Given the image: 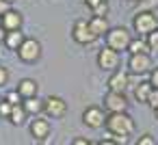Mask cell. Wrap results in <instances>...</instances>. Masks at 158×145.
Here are the masks:
<instances>
[{"instance_id": "obj_1", "label": "cell", "mask_w": 158, "mask_h": 145, "mask_svg": "<svg viewBox=\"0 0 158 145\" xmlns=\"http://www.w3.org/2000/svg\"><path fill=\"white\" fill-rule=\"evenodd\" d=\"M106 130L110 139H115L117 143H126L128 136L134 132V119L128 113H110L106 117Z\"/></svg>"}, {"instance_id": "obj_2", "label": "cell", "mask_w": 158, "mask_h": 145, "mask_svg": "<svg viewBox=\"0 0 158 145\" xmlns=\"http://www.w3.org/2000/svg\"><path fill=\"white\" fill-rule=\"evenodd\" d=\"M132 28L139 33V35H149L154 31H158V18L154 11H141V13H134L132 18Z\"/></svg>"}, {"instance_id": "obj_3", "label": "cell", "mask_w": 158, "mask_h": 145, "mask_svg": "<svg viewBox=\"0 0 158 145\" xmlns=\"http://www.w3.org/2000/svg\"><path fill=\"white\" fill-rule=\"evenodd\" d=\"M130 41H132V37H130L128 28H123V26H115V28H110V31L106 33V46H108L110 50H115V52L128 50Z\"/></svg>"}, {"instance_id": "obj_4", "label": "cell", "mask_w": 158, "mask_h": 145, "mask_svg": "<svg viewBox=\"0 0 158 145\" xmlns=\"http://www.w3.org/2000/svg\"><path fill=\"white\" fill-rule=\"evenodd\" d=\"M72 37H74V41H76V44H80V46H89V44H93V41L98 39V37H95V33L91 31V26H89V22H87V20H76V22H74Z\"/></svg>"}, {"instance_id": "obj_5", "label": "cell", "mask_w": 158, "mask_h": 145, "mask_svg": "<svg viewBox=\"0 0 158 145\" xmlns=\"http://www.w3.org/2000/svg\"><path fill=\"white\" fill-rule=\"evenodd\" d=\"M44 113H46V117H50V119H61V117L67 113V102H65L63 97H59V95H50V97H46V102H44Z\"/></svg>"}, {"instance_id": "obj_6", "label": "cell", "mask_w": 158, "mask_h": 145, "mask_svg": "<svg viewBox=\"0 0 158 145\" xmlns=\"http://www.w3.org/2000/svg\"><path fill=\"white\" fill-rule=\"evenodd\" d=\"M18 56L24 61V63H35L39 56H41V44L33 37H26V41L22 44V48L18 50Z\"/></svg>"}, {"instance_id": "obj_7", "label": "cell", "mask_w": 158, "mask_h": 145, "mask_svg": "<svg viewBox=\"0 0 158 145\" xmlns=\"http://www.w3.org/2000/svg\"><path fill=\"white\" fill-rule=\"evenodd\" d=\"M154 69L152 65V56L149 54H130L128 59V72L130 74H149Z\"/></svg>"}, {"instance_id": "obj_8", "label": "cell", "mask_w": 158, "mask_h": 145, "mask_svg": "<svg viewBox=\"0 0 158 145\" xmlns=\"http://www.w3.org/2000/svg\"><path fill=\"white\" fill-rule=\"evenodd\" d=\"M104 108L110 113H128V97L126 93H115V91H108L104 95Z\"/></svg>"}, {"instance_id": "obj_9", "label": "cell", "mask_w": 158, "mask_h": 145, "mask_svg": "<svg viewBox=\"0 0 158 145\" xmlns=\"http://www.w3.org/2000/svg\"><path fill=\"white\" fill-rule=\"evenodd\" d=\"M106 117L108 115L100 106H87L85 113H82V123L89 126V128H93V130H98V128L106 126Z\"/></svg>"}, {"instance_id": "obj_10", "label": "cell", "mask_w": 158, "mask_h": 145, "mask_svg": "<svg viewBox=\"0 0 158 145\" xmlns=\"http://www.w3.org/2000/svg\"><path fill=\"white\" fill-rule=\"evenodd\" d=\"M98 67H102L104 72H110V74H113V72L119 67V52L110 50L108 46L102 48V50L98 52Z\"/></svg>"}, {"instance_id": "obj_11", "label": "cell", "mask_w": 158, "mask_h": 145, "mask_svg": "<svg viewBox=\"0 0 158 145\" xmlns=\"http://www.w3.org/2000/svg\"><path fill=\"white\" fill-rule=\"evenodd\" d=\"M108 91H115V93H126L128 85H130V72H123V69H115L110 76H108Z\"/></svg>"}, {"instance_id": "obj_12", "label": "cell", "mask_w": 158, "mask_h": 145, "mask_svg": "<svg viewBox=\"0 0 158 145\" xmlns=\"http://www.w3.org/2000/svg\"><path fill=\"white\" fill-rule=\"evenodd\" d=\"M50 130H52V126H50V121L46 119V117H35L33 121H31V134H33V139L35 141H46V139H50Z\"/></svg>"}, {"instance_id": "obj_13", "label": "cell", "mask_w": 158, "mask_h": 145, "mask_svg": "<svg viewBox=\"0 0 158 145\" xmlns=\"http://www.w3.org/2000/svg\"><path fill=\"white\" fill-rule=\"evenodd\" d=\"M0 26H2L7 33H11V31H20V26H22V13L20 11H7L2 18H0Z\"/></svg>"}, {"instance_id": "obj_14", "label": "cell", "mask_w": 158, "mask_h": 145, "mask_svg": "<svg viewBox=\"0 0 158 145\" xmlns=\"http://www.w3.org/2000/svg\"><path fill=\"white\" fill-rule=\"evenodd\" d=\"M37 89H39V85H37V80H33V78H24V80L18 82V93H20L24 100L37 97Z\"/></svg>"}, {"instance_id": "obj_15", "label": "cell", "mask_w": 158, "mask_h": 145, "mask_svg": "<svg viewBox=\"0 0 158 145\" xmlns=\"http://www.w3.org/2000/svg\"><path fill=\"white\" fill-rule=\"evenodd\" d=\"M152 91H154V87H152V82H149V80H143V82H139V85L134 87V97H136V102H141V104H147V100H149Z\"/></svg>"}, {"instance_id": "obj_16", "label": "cell", "mask_w": 158, "mask_h": 145, "mask_svg": "<svg viewBox=\"0 0 158 145\" xmlns=\"http://www.w3.org/2000/svg\"><path fill=\"white\" fill-rule=\"evenodd\" d=\"M26 41V37H24V33L22 31H11V33H7V37H5V44H7V48L9 50H20L22 48V44Z\"/></svg>"}, {"instance_id": "obj_17", "label": "cell", "mask_w": 158, "mask_h": 145, "mask_svg": "<svg viewBox=\"0 0 158 145\" xmlns=\"http://www.w3.org/2000/svg\"><path fill=\"white\" fill-rule=\"evenodd\" d=\"M89 26H91V31L95 33V37H102V35H106V33L110 31L106 18H95V15H93V18L89 20Z\"/></svg>"}, {"instance_id": "obj_18", "label": "cell", "mask_w": 158, "mask_h": 145, "mask_svg": "<svg viewBox=\"0 0 158 145\" xmlns=\"http://www.w3.org/2000/svg\"><path fill=\"white\" fill-rule=\"evenodd\" d=\"M44 102H46V100L28 97V100H24V102H22V106H24V110H26L28 115H39V113H44Z\"/></svg>"}, {"instance_id": "obj_19", "label": "cell", "mask_w": 158, "mask_h": 145, "mask_svg": "<svg viewBox=\"0 0 158 145\" xmlns=\"http://www.w3.org/2000/svg\"><path fill=\"white\" fill-rule=\"evenodd\" d=\"M128 52L130 54H149V46H147V39H132L130 46H128Z\"/></svg>"}, {"instance_id": "obj_20", "label": "cell", "mask_w": 158, "mask_h": 145, "mask_svg": "<svg viewBox=\"0 0 158 145\" xmlns=\"http://www.w3.org/2000/svg\"><path fill=\"white\" fill-rule=\"evenodd\" d=\"M26 110H24V106L20 104V106H13V110H11V115H9V121L13 123V126H22L24 123V119H26Z\"/></svg>"}, {"instance_id": "obj_21", "label": "cell", "mask_w": 158, "mask_h": 145, "mask_svg": "<svg viewBox=\"0 0 158 145\" xmlns=\"http://www.w3.org/2000/svg\"><path fill=\"white\" fill-rule=\"evenodd\" d=\"M156 7H158V0H141L136 13H141V11H154Z\"/></svg>"}, {"instance_id": "obj_22", "label": "cell", "mask_w": 158, "mask_h": 145, "mask_svg": "<svg viewBox=\"0 0 158 145\" xmlns=\"http://www.w3.org/2000/svg\"><path fill=\"white\" fill-rule=\"evenodd\" d=\"M5 100H7V102H9V104H11V106H20V104H22V100H24V97H22V95H20V93H18V89H15V91H9V93H7V97H5Z\"/></svg>"}, {"instance_id": "obj_23", "label": "cell", "mask_w": 158, "mask_h": 145, "mask_svg": "<svg viewBox=\"0 0 158 145\" xmlns=\"http://www.w3.org/2000/svg\"><path fill=\"white\" fill-rule=\"evenodd\" d=\"M147 46H149V52H158V31H154V33H149L147 37Z\"/></svg>"}, {"instance_id": "obj_24", "label": "cell", "mask_w": 158, "mask_h": 145, "mask_svg": "<svg viewBox=\"0 0 158 145\" xmlns=\"http://www.w3.org/2000/svg\"><path fill=\"white\" fill-rule=\"evenodd\" d=\"M91 11H93V15H95V18H106V13H108V2L104 0L102 5H98V7H95V9H91Z\"/></svg>"}, {"instance_id": "obj_25", "label": "cell", "mask_w": 158, "mask_h": 145, "mask_svg": "<svg viewBox=\"0 0 158 145\" xmlns=\"http://www.w3.org/2000/svg\"><path fill=\"white\" fill-rule=\"evenodd\" d=\"M11 110H13V106H11V104H9L7 100H2V102H0V117H5V119H9Z\"/></svg>"}, {"instance_id": "obj_26", "label": "cell", "mask_w": 158, "mask_h": 145, "mask_svg": "<svg viewBox=\"0 0 158 145\" xmlns=\"http://www.w3.org/2000/svg\"><path fill=\"white\" fill-rule=\"evenodd\" d=\"M136 145H156V141H154V136L149 132H145V134H141L136 139Z\"/></svg>"}, {"instance_id": "obj_27", "label": "cell", "mask_w": 158, "mask_h": 145, "mask_svg": "<svg viewBox=\"0 0 158 145\" xmlns=\"http://www.w3.org/2000/svg\"><path fill=\"white\" fill-rule=\"evenodd\" d=\"M147 106H152L154 110L158 108V89L152 91V95H149V100H147Z\"/></svg>"}, {"instance_id": "obj_28", "label": "cell", "mask_w": 158, "mask_h": 145, "mask_svg": "<svg viewBox=\"0 0 158 145\" xmlns=\"http://www.w3.org/2000/svg\"><path fill=\"white\" fill-rule=\"evenodd\" d=\"M149 82H152V87H154V89H158V65L149 72Z\"/></svg>"}, {"instance_id": "obj_29", "label": "cell", "mask_w": 158, "mask_h": 145, "mask_svg": "<svg viewBox=\"0 0 158 145\" xmlns=\"http://www.w3.org/2000/svg\"><path fill=\"white\" fill-rule=\"evenodd\" d=\"M72 145H93L89 139H85V136H76L74 141H72Z\"/></svg>"}, {"instance_id": "obj_30", "label": "cell", "mask_w": 158, "mask_h": 145, "mask_svg": "<svg viewBox=\"0 0 158 145\" xmlns=\"http://www.w3.org/2000/svg\"><path fill=\"white\" fill-rule=\"evenodd\" d=\"M7 80H9V72H7L5 67H0V87L7 85Z\"/></svg>"}, {"instance_id": "obj_31", "label": "cell", "mask_w": 158, "mask_h": 145, "mask_svg": "<svg viewBox=\"0 0 158 145\" xmlns=\"http://www.w3.org/2000/svg\"><path fill=\"white\" fill-rule=\"evenodd\" d=\"M7 11H11L9 9V2H7V0H0V18H2Z\"/></svg>"}, {"instance_id": "obj_32", "label": "cell", "mask_w": 158, "mask_h": 145, "mask_svg": "<svg viewBox=\"0 0 158 145\" xmlns=\"http://www.w3.org/2000/svg\"><path fill=\"white\" fill-rule=\"evenodd\" d=\"M102 2H104V0H85V5H87V7H91V9H95V7H98V5H102Z\"/></svg>"}, {"instance_id": "obj_33", "label": "cell", "mask_w": 158, "mask_h": 145, "mask_svg": "<svg viewBox=\"0 0 158 145\" xmlns=\"http://www.w3.org/2000/svg\"><path fill=\"white\" fill-rule=\"evenodd\" d=\"M100 145H119V143H117L115 139H110V136H106L104 141H100Z\"/></svg>"}, {"instance_id": "obj_34", "label": "cell", "mask_w": 158, "mask_h": 145, "mask_svg": "<svg viewBox=\"0 0 158 145\" xmlns=\"http://www.w3.org/2000/svg\"><path fill=\"white\" fill-rule=\"evenodd\" d=\"M5 37H7V31L0 26V44H5Z\"/></svg>"}, {"instance_id": "obj_35", "label": "cell", "mask_w": 158, "mask_h": 145, "mask_svg": "<svg viewBox=\"0 0 158 145\" xmlns=\"http://www.w3.org/2000/svg\"><path fill=\"white\" fill-rule=\"evenodd\" d=\"M39 145H50V139H46V141H41Z\"/></svg>"}, {"instance_id": "obj_36", "label": "cell", "mask_w": 158, "mask_h": 145, "mask_svg": "<svg viewBox=\"0 0 158 145\" xmlns=\"http://www.w3.org/2000/svg\"><path fill=\"white\" fill-rule=\"evenodd\" d=\"M154 115H156V119H158V108H156V110H154Z\"/></svg>"}, {"instance_id": "obj_37", "label": "cell", "mask_w": 158, "mask_h": 145, "mask_svg": "<svg viewBox=\"0 0 158 145\" xmlns=\"http://www.w3.org/2000/svg\"><path fill=\"white\" fill-rule=\"evenodd\" d=\"M7 2H9V5H11V2H13V0H7Z\"/></svg>"}, {"instance_id": "obj_38", "label": "cell", "mask_w": 158, "mask_h": 145, "mask_svg": "<svg viewBox=\"0 0 158 145\" xmlns=\"http://www.w3.org/2000/svg\"><path fill=\"white\" fill-rule=\"evenodd\" d=\"M0 102H2V100H0Z\"/></svg>"}, {"instance_id": "obj_39", "label": "cell", "mask_w": 158, "mask_h": 145, "mask_svg": "<svg viewBox=\"0 0 158 145\" xmlns=\"http://www.w3.org/2000/svg\"><path fill=\"white\" fill-rule=\"evenodd\" d=\"M139 2H141V0H139Z\"/></svg>"}]
</instances>
